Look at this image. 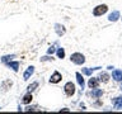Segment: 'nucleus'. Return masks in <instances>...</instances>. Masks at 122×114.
Instances as JSON below:
<instances>
[{
	"label": "nucleus",
	"instance_id": "obj_20",
	"mask_svg": "<svg viewBox=\"0 0 122 114\" xmlns=\"http://www.w3.org/2000/svg\"><path fill=\"white\" fill-rule=\"evenodd\" d=\"M11 85H13V82H11L10 80H8V81H4V82H3V89H4V91L8 90Z\"/></svg>",
	"mask_w": 122,
	"mask_h": 114
},
{
	"label": "nucleus",
	"instance_id": "obj_22",
	"mask_svg": "<svg viewBox=\"0 0 122 114\" xmlns=\"http://www.w3.org/2000/svg\"><path fill=\"white\" fill-rule=\"evenodd\" d=\"M52 60H53L52 56H51V57H50V56H45V57H42V58H41L42 62H45V61H52Z\"/></svg>",
	"mask_w": 122,
	"mask_h": 114
},
{
	"label": "nucleus",
	"instance_id": "obj_17",
	"mask_svg": "<svg viewBox=\"0 0 122 114\" xmlns=\"http://www.w3.org/2000/svg\"><path fill=\"white\" fill-rule=\"evenodd\" d=\"M14 57H15L14 55H8V56H4L3 58H1V62L6 65L8 62H10V61H13V58H14Z\"/></svg>",
	"mask_w": 122,
	"mask_h": 114
},
{
	"label": "nucleus",
	"instance_id": "obj_19",
	"mask_svg": "<svg viewBox=\"0 0 122 114\" xmlns=\"http://www.w3.org/2000/svg\"><path fill=\"white\" fill-rule=\"evenodd\" d=\"M57 57H59V58H61L62 60L64 57H65V49L64 48H57Z\"/></svg>",
	"mask_w": 122,
	"mask_h": 114
},
{
	"label": "nucleus",
	"instance_id": "obj_21",
	"mask_svg": "<svg viewBox=\"0 0 122 114\" xmlns=\"http://www.w3.org/2000/svg\"><path fill=\"white\" fill-rule=\"evenodd\" d=\"M56 51H57V49H56V46H51V47L47 49V53H48V55H52V53L56 52Z\"/></svg>",
	"mask_w": 122,
	"mask_h": 114
},
{
	"label": "nucleus",
	"instance_id": "obj_1",
	"mask_svg": "<svg viewBox=\"0 0 122 114\" xmlns=\"http://www.w3.org/2000/svg\"><path fill=\"white\" fill-rule=\"evenodd\" d=\"M70 61L75 65H83L85 62V56L81 55V53H79V52H75L70 56Z\"/></svg>",
	"mask_w": 122,
	"mask_h": 114
},
{
	"label": "nucleus",
	"instance_id": "obj_10",
	"mask_svg": "<svg viewBox=\"0 0 122 114\" xmlns=\"http://www.w3.org/2000/svg\"><path fill=\"white\" fill-rule=\"evenodd\" d=\"M90 95H92V98L98 99V98H101L102 95H103V91H102L101 89H98V87H95V89H92V91H90Z\"/></svg>",
	"mask_w": 122,
	"mask_h": 114
},
{
	"label": "nucleus",
	"instance_id": "obj_4",
	"mask_svg": "<svg viewBox=\"0 0 122 114\" xmlns=\"http://www.w3.org/2000/svg\"><path fill=\"white\" fill-rule=\"evenodd\" d=\"M61 80H62V76L59 71H55L53 74L51 75V77H50V82L51 84H59Z\"/></svg>",
	"mask_w": 122,
	"mask_h": 114
},
{
	"label": "nucleus",
	"instance_id": "obj_18",
	"mask_svg": "<svg viewBox=\"0 0 122 114\" xmlns=\"http://www.w3.org/2000/svg\"><path fill=\"white\" fill-rule=\"evenodd\" d=\"M37 86H38V82L34 81V82L30 84V85H28V87H27V91H28V93H32V91H34V90L37 89Z\"/></svg>",
	"mask_w": 122,
	"mask_h": 114
},
{
	"label": "nucleus",
	"instance_id": "obj_23",
	"mask_svg": "<svg viewBox=\"0 0 122 114\" xmlns=\"http://www.w3.org/2000/svg\"><path fill=\"white\" fill-rule=\"evenodd\" d=\"M37 108H38L37 105H34V106H28V108H27V110H28V112H30V110H32V112H33V110H37Z\"/></svg>",
	"mask_w": 122,
	"mask_h": 114
},
{
	"label": "nucleus",
	"instance_id": "obj_2",
	"mask_svg": "<svg viewBox=\"0 0 122 114\" xmlns=\"http://www.w3.org/2000/svg\"><path fill=\"white\" fill-rule=\"evenodd\" d=\"M108 11V6L106 4H101V5H97L93 9V15L94 17H102L103 14H106Z\"/></svg>",
	"mask_w": 122,
	"mask_h": 114
},
{
	"label": "nucleus",
	"instance_id": "obj_14",
	"mask_svg": "<svg viewBox=\"0 0 122 114\" xmlns=\"http://www.w3.org/2000/svg\"><path fill=\"white\" fill-rule=\"evenodd\" d=\"M98 79H99V81H102V82H108L109 81V75L107 74V72H101Z\"/></svg>",
	"mask_w": 122,
	"mask_h": 114
},
{
	"label": "nucleus",
	"instance_id": "obj_16",
	"mask_svg": "<svg viewBox=\"0 0 122 114\" xmlns=\"http://www.w3.org/2000/svg\"><path fill=\"white\" fill-rule=\"evenodd\" d=\"M99 67H95V68H89V67H84L81 68V72L84 75H88V76H92V74H93V71L94 70H98Z\"/></svg>",
	"mask_w": 122,
	"mask_h": 114
},
{
	"label": "nucleus",
	"instance_id": "obj_15",
	"mask_svg": "<svg viewBox=\"0 0 122 114\" xmlns=\"http://www.w3.org/2000/svg\"><path fill=\"white\" fill-rule=\"evenodd\" d=\"M32 99H33V96H32V94L30 93H27L24 96H23V99H22V103L23 104H29L30 101H32Z\"/></svg>",
	"mask_w": 122,
	"mask_h": 114
},
{
	"label": "nucleus",
	"instance_id": "obj_13",
	"mask_svg": "<svg viewBox=\"0 0 122 114\" xmlns=\"http://www.w3.org/2000/svg\"><path fill=\"white\" fill-rule=\"evenodd\" d=\"M6 65H8V67L11 68V70L15 71V72L19 70V62L18 61H10V62H8Z\"/></svg>",
	"mask_w": 122,
	"mask_h": 114
},
{
	"label": "nucleus",
	"instance_id": "obj_9",
	"mask_svg": "<svg viewBox=\"0 0 122 114\" xmlns=\"http://www.w3.org/2000/svg\"><path fill=\"white\" fill-rule=\"evenodd\" d=\"M55 30H56V33H57V36H64L65 32H66V29H65V27L62 24H55Z\"/></svg>",
	"mask_w": 122,
	"mask_h": 114
},
{
	"label": "nucleus",
	"instance_id": "obj_8",
	"mask_svg": "<svg viewBox=\"0 0 122 114\" xmlns=\"http://www.w3.org/2000/svg\"><path fill=\"white\" fill-rule=\"evenodd\" d=\"M118 19H120V11L118 10H114L108 15V20L109 22H117Z\"/></svg>",
	"mask_w": 122,
	"mask_h": 114
},
{
	"label": "nucleus",
	"instance_id": "obj_24",
	"mask_svg": "<svg viewBox=\"0 0 122 114\" xmlns=\"http://www.w3.org/2000/svg\"><path fill=\"white\" fill-rule=\"evenodd\" d=\"M121 90H122V85H121Z\"/></svg>",
	"mask_w": 122,
	"mask_h": 114
},
{
	"label": "nucleus",
	"instance_id": "obj_11",
	"mask_svg": "<svg viewBox=\"0 0 122 114\" xmlns=\"http://www.w3.org/2000/svg\"><path fill=\"white\" fill-rule=\"evenodd\" d=\"M75 76H76V81H78V84L80 85V87H81V90H83V89H84V86H85V81H84V79H83L81 74H80V72H76Z\"/></svg>",
	"mask_w": 122,
	"mask_h": 114
},
{
	"label": "nucleus",
	"instance_id": "obj_5",
	"mask_svg": "<svg viewBox=\"0 0 122 114\" xmlns=\"http://www.w3.org/2000/svg\"><path fill=\"white\" fill-rule=\"evenodd\" d=\"M33 74H34V66H29V67L25 70L24 74H23V80H25V81H27V80H28Z\"/></svg>",
	"mask_w": 122,
	"mask_h": 114
},
{
	"label": "nucleus",
	"instance_id": "obj_25",
	"mask_svg": "<svg viewBox=\"0 0 122 114\" xmlns=\"http://www.w3.org/2000/svg\"><path fill=\"white\" fill-rule=\"evenodd\" d=\"M0 109H1V108H0Z\"/></svg>",
	"mask_w": 122,
	"mask_h": 114
},
{
	"label": "nucleus",
	"instance_id": "obj_6",
	"mask_svg": "<svg viewBox=\"0 0 122 114\" xmlns=\"http://www.w3.org/2000/svg\"><path fill=\"white\" fill-rule=\"evenodd\" d=\"M88 86H89L90 89H95V87H98L99 86V79L98 77L89 79V81H88Z\"/></svg>",
	"mask_w": 122,
	"mask_h": 114
},
{
	"label": "nucleus",
	"instance_id": "obj_12",
	"mask_svg": "<svg viewBox=\"0 0 122 114\" xmlns=\"http://www.w3.org/2000/svg\"><path fill=\"white\" fill-rule=\"evenodd\" d=\"M112 77L116 81H122V71L121 70H114L112 72Z\"/></svg>",
	"mask_w": 122,
	"mask_h": 114
},
{
	"label": "nucleus",
	"instance_id": "obj_3",
	"mask_svg": "<svg viewBox=\"0 0 122 114\" xmlns=\"http://www.w3.org/2000/svg\"><path fill=\"white\" fill-rule=\"evenodd\" d=\"M64 91H65V94L67 95V96H72V95L75 94V84L74 82H71V81H69L65 84V86H64Z\"/></svg>",
	"mask_w": 122,
	"mask_h": 114
},
{
	"label": "nucleus",
	"instance_id": "obj_7",
	"mask_svg": "<svg viewBox=\"0 0 122 114\" xmlns=\"http://www.w3.org/2000/svg\"><path fill=\"white\" fill-rule=\"evenodd\" d=\"M113 106H114V109H117V110H120L122 109V96H118V98H114L113 100Z\"/></svg>",
	"mask_w": 122,
	"mask_h": 114
}]
</instances>
